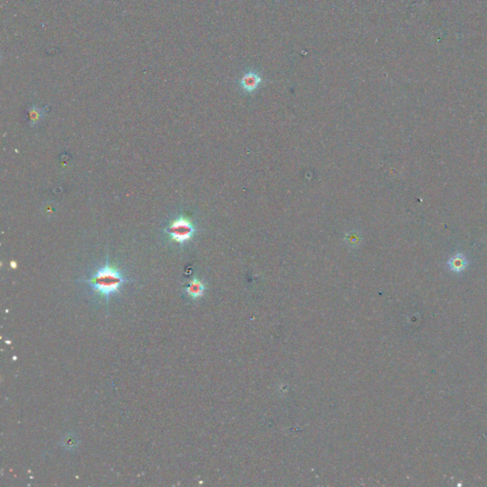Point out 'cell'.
Returning <instances> with one entry per match:
<instances>
[{"mask_svg": "<svg viewBox=\"0 0 487 487\" xmlns=\"http://www.w3.org/2000/svg\"><path fill=\"white\" fill-rule=\"evenodd\" d=\"M84 282L89 284L95 292L108 301L112 295L119 292L122 286L129 280L122 275L119 269L107 263Z\"/></svg>", "mask_w": 487, "mask_h": 487, "instance_id": "obj_1", "label": "cell"}, {"mask_svg": "<svg viewBox=\"0 0 487 487\" xmlns=\"http://www.w3.org/2000/svg\"><path fill=\"white\" fill-rule=\"evenodd\" d=\"M167 233L171 240L183 244L194 237L195 227L191 220L184 216H180L173 220L169 225Z\"/></svg>", "mask_w": 487, "mask_h": 487, "instance_id": "obj_2", "label": "cell"}, {"mask_svg": "<svg viewBox=\"0 0 487 487\" xmlns=\"http://www.w3.org/2000/svg\"><path fill=\"white\" fill-rule=\"evenodd\" d=\"M261 83V78L255 73H248L242 79V86L246 92H253Z\"/></svg>", "mask_w": 487, "mask_h": 487, "instance_id": "obj_3", "label": "cell"}, {"mask_svg": "<svg viewBox=\"0 0 487 487\" xmlns=\"http://www.w3.org/2000/svg\"><path fill=\"white\" fill-rule=\"evenodd\" d=\"M204 291H205V287H204V284L195 278L190 284L189 286L186 288V292L188 293L189 296H191L192 298H199L200 296L203 295L204 293Z\"/></svg>", "mask_w": 487, "mask_h": 487, "instance_id": "obj_4", "label": "cell"}, {"mask_svg": "<svg viewBox=\"0 0 487 487\" xmlns=\"http://www.w3.org/2000/svg\"><path fill=\"white\" fill-rule=\"evenodd\" d=\"M42 115H43L42 109H40V108H38L36 106L31 107V109L28 112L29 120H30V123H31L32 126H34L35 124H37L38 122L40 121V119L42 118Z\"/></svg>", "mask_w": 487, "mask_h": 487, "instance_id": "obj_5", "label": "cell"}, {"mask_svg": "<svg viewBox=\"0 0 487 487\" xmlns=\"http://www.w3.org/2000/svg\"><path fill=\"white\" fill-rule=\"evenodd\" d=\"M450 268L451 269H453L454 271H462L463 268H465V263L463 261V259H460V258H457V260H453L450 262Z\"/></svg>", "mask_w": 487, "mask_h": 487, "instance_id": "obj_6", "label": "cell"}, {"mask_svg": "<svg viewBox=\"0 0 487 487\" xmlns=\"http://www.w3.org/2000/svg\"><path fill=\"white\" fill-rule=\"evenodd\" d=\"M64 443L67 444V448H73L74 446H76L77 441H75V438H73V437L67 436L66 438L64 439Z\"/></svg>", "mask_w": 487, "mask_h": 487, "instance_id": "obj_7", "label": "cell"}]
</instances>
